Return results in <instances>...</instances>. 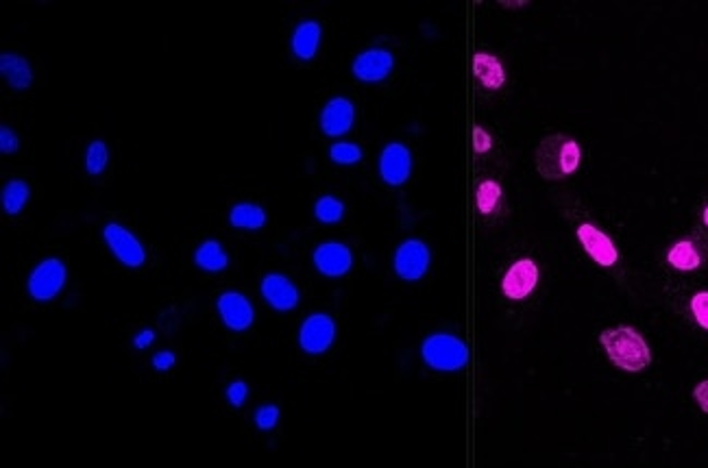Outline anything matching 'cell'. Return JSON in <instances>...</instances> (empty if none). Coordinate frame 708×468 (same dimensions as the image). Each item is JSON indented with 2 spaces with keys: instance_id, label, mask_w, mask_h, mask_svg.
<instances>
[{
  "instance_id": "cell-17",
  "label": "cell",
  "mask_w": 708,
  "mask_h": 468,
  "mask_svg": "<svg viewBox=\"0 0 708 468\" xmlns=\"http://www.w3.org/2000/svg\"><path fill=\"white\" fill-rule=\"evenodd\" d=\"M473 75L478 79L482 88L497 92L504 88L506 83V68L502 59L491 53H475L473 55Z\"/></svg>"
},
{
  "instance_id": "cell-36",
  "label": "cell",
  "mask_w": 708,
  "mask_h": 468,
  "mask_svg": "<svg viewBox=\"0 0 708 468\" xmlns=\"http://www.w3.org/2000/svg\"><path fill=\"white\" fill-rule=\"evenodd\" d=\"M702 223H704V227L708 229V205L702 209Z\"/></svg>"
},
{
  "instance_id": "cell-13",
  "label": "cell",
  "mask_w": 708,
  "mask_h": 468,
  "mask_svg": "<svg viewBox=\"0 0 708 468\" xmlns=\"http://www.w3.org/2000/svg\"><path fill=\"white\" fill-rule=\"evenodd\" d=\"M312 262L323 277L340 279L349 275V270L353 268V253L343 242H323L314 249Z\"/></svg>"
},
{
  "instance_id": "cell-12",
  "label": "cell",
  "mask_w": 708,
  "mask_h": 468,
  "mask_svg": "<svg viewBox=\"0 0 708 468\" xmlns=\"http://www.w3.org/2000/svg\"><path fill=\"white\" fill-rule=\"evenodd\" d=\"M216 312L229 331H247L255 323V307L242 292L229 290L216 299Z\"/></svg>"
},
{
  "instance_id": "cell-1",
  "label": "cell",
  "mask_w": 708,
  "mask_h": 468,
  "mask_svg": "<svg viewBox=\"0 0 708 468\" xmlns=\"http://www.w3.org/2000/svg\"><path fill=\"white\" fill-rule=\"evenodd\" d=\"M600 342L608 360L626 373H641L652 364L650 344L630 325H617L604 329Z\"/></svg>"
},
{
  "instance_id": "cell-14",
  "label": "cell",
  "mask_w": 708,
  "mask_h": 468,
  "mask_svg": "<svg viewBox=\"0 0 708 468\" xmlns=\"http://www.w3.org/2000/svg\"><path fill=\"white\" fill-rule=\"evenodd\" d=\"M319 125L327 138H343L356 125V105L347 96L329 98L321 109Z\"/></svg>"
},
{
  "instance_id": "cell-5",
  "label": "cell",
  "mask_w": 708,
  "mask_h": 468,
  "mask_svg": "<svg viewBox=\"0 0 708 468\" xmlns=\"http://www.w3.org/2000/svg\"><path fill=\"white\" fill-rule=\"evenodd\" d=\"M103 240L109 253H112L122 266L136 270L146 264V249L142 240L125 225L107 223L103 229Z\"/></svg>"
},
{
  "instance_id": "cell-3",
  "label": "cell",
  "mask_w": 708,
  "mask_h": 468,
  "mask_svg": "<svg viewBox=\"0 0 708 468\" xmlns=\"http://www.w3.org/2000/svg\"><path fill=\"white\" fill-rule=\"evenodd\" d=\"M423 362L438 373H458L471 360L465 340L451 334H432L421 344Z\"/></svg>"
},
{
  "instance_id": "cell-30",
  "label": "cell",
  "mask_w": 708,
  "mask_h": 468,
  "mask_svg": "<svg viewBox=\"0 0 708 468\" xmlns=\"http://www.w3.org/2000/svg\"><path fill=\"white\" fill-rule=\"evenodd\" d=\"M20 151V138L16 131L3 125L0 127V153L3 155H16Z\"/></svg>"
},
{
  "instance_id": "cell-31",
  "label": "cell",
  "mask_w": 708,
  "mask_h": 468,
  "mask_svg": "<svg viewBox=\"0 0 708 468\" xmlns=\"http://www.w3.org/2000/svg\"><path fill=\"white\" fill-rule=\"evenodd\" d=\"M493 149V138L491 133H488L484 127L475 125L473 127V151L478 155H484Z\"/></svg>"
},
{
  "instance_id": "cell-25",
  "label": "cell",
  "mask_w": 708,
  "mask_h": 468,
  "mask_svg": "<svg viewBox=\"0 0 708 468\" xmlns=\"http://www.w3.org/2000/svg\"><path fill=\"white\" fill-rule=\"evenodd\" d=\"M85 172L92 177H99L107 170L109 164V149L103 140H92L85 149Z\"/></svg>"
},
{
  "instance_id": "cell-20",
  "label": "cell",
  "mask_w": 708,
  "mask_h": 468,
  "mask_svg": "<svg viewBox=\"0 0 708 468\" xmlns=\"http://www.w3.org/2000/svg\"><path fill=\"white\" fill-rule=\"evenodd\" d=\"M702 262L700 246L693 240H678L667 251V264L674 270H680V273H693L702 266Z\"/></svg>"
},
{
  "instance_id": "cell-21",
  "label": "cell",
  "mask_w": 708,
  "mask_h": 468,
  "mask_svg": "<svg viewBox=\"0 0 708 468\" xmlns=\"http://www.w3.org/2000/svg\"><path fill=\"white\" fill-rule=\"evenodd\" d=\"M266 209L255 203H236L229 209V225L244 231H260L266 225Z\"/></svg>"
},
{
  "instance_id": "cell-35",
  "label": "cell",
  "mask_w": 708,
  "mask_h": 468,
  "mask_svg": "<svg viewBox=\"0 0 708 468\" xmlns=\"http://www.w3.org/2000/svg\"><path fill=\"white\" fill-rule=\"evenodd\" d=\"M499 5H502V7H526L528 3H526V0H521V3H499Z\"/></svg>"
},
{
  "instance_id": "cell-6",
  "label": "cell",
  "mask_w": 708,
  "mask_h": 468,
  "mask_svg": "<svg viewBox=\"0 0 708 468\" xmlns=\"http://www.w3.org/2000/svg\"><path fill=\"white\" fill-rule=\"evenodd\" d=\"M432 266V251L423 240L408 238L397 246L393 255V270L404 281H421Z\"/></svg>"
},
{
  "instance_id": "cell-22",
  "label": "cell",
  "mask_w": 708,
  "mask_h": 468,
  "mask_svg": "<svg viewBox=\"0 0 708 468\" xmlns=\"http://www.w3.org/2000/svg\"><path fill=\"white\" fill-rule=\"evenodd\" d=\"M29 201L31 188L24 179H9L3 186V192H0V205H3V212L11 218L22 214Z\"/></svg>"
},
{
  "instance_id": "cell-18",
  "label": "cell",
  "mask_w": 708,
  "mask_h": 468,
  "mask_svg": "<svg viewBox=\"0 0 708 468\" xmlns=\"http://www.w3.org/2000/svg\"><path fill=\"white\" fill-rule=\"evenodd\" d=\"M0 75H3L11 90L24 92L33 85V68L29 64V59L18 53L0 55Z\"/></svg>"
},
{
  "instance_id": "cell-27",
  "label": "cell",
  "mask_w": 708,
  "mask_h": 468,
  "mask_svg": "<svg viewBox=\"0 0 708 468\" xmlns=\"http://www.w3.org/2000/svg\"><path fill=\"white\" fill-rule=\"evenodd\" d=\"M279 416H282V410H279L275 403H264V405H260L258 410H255L253 423L260 431H273L279 423Z\"/></svg>"
},
{
  "instance_id": "cell-10",
  "label": "cell",
  "mask_w": 708,
  "mask_h": 468,
  "mask_svg": "<svg viewBox=\"0 0 708 468\" xmlns=\"http://www.w3.org/2000/svg\"><path fill=\"white\" fill-rule=\"evenodd\" d=\"M395 55L386 48H366L351 64V72L360 83H382L395 70Z\"/></svg>"
},
{
  "instance_id": "cell-7",
  "label": "cell",
  "mask_w": 708,
  "mask_h": 468,
  "mask_svg": "<svg viewBox=\"0 0 708 468\" xmlns=\"http://www.w3.org/2000/svg\"><path fill=\"white\" fill-rule=\"evenodd\" d=\"M334 342H336V320L329 314L316 312L310 314L301 323L299 347L303 353L323 355L334 347Z\"/></svg>"
},
{
  "instance_id": "cell-11",
  "label": "cell",
  "mask_w": 708,
  "mask_h": 468,
  "mask_svg": "<svg viewBox=\"0 0 708 468\" xmlns=\"http://www.w3.org/2000/svg\"><path fill=\"white\" fill-rule=\"evenodd\" d=\"M578 242L582 244L584 253H587L591 260L602 266V268H613L619 262V251L615 242L610 240L608 233H604L600 227H595L591 223H580L576 229Z\"/></svg>"
},
{
  "instance_id": "cell-8",
  "label": "cell",
  "mask_w": 708,
  "mask_h": 468,
  "mask_svg": "<svg viewBox=\"0 0 708 468\" xmlns=\"http://www.w3.org/2000/svg\"><path fill=\"white\" fill-rule=\"evenodd\" d=\"M414 159L412 151L404 142H388L382 153L380 162H377V172H380L382 181L390 188H401L406 186L408 179L412 177Z\"/></svg>"
},
{
  "instance_id": "cell-23",
  "label": "cell",
  "mask_w": 708,
  "mask_h": 468,
  "mask_svg": "<svg viewBox=\"0 0 708 468\" xmlns=\"http://www.w3.org/2000/svg\"><path fill=\"white\" fill-rule=\"evenodd\" d=\"M504 199V188L495 179H484L475 190V207L482 216H493Z\"/></svg>"
},
{
  "instance_id": "cell-29",
  "label": "cell",
  "mask_w": 708,
  "mask_h": 468,
  "mask_svg": "<svg viewBox=\"0 0 708 468\" xmlns=\"http://www.w3.org/2000/svg\"><path fill=\"white\" fill-rule=\"evenodd\" d=\"M691 314L702 329L708 331V292H695L691 297Z\"/></svg>"
},
{
  "instance_id": "cell-16",
  "label": "cell",
  "mask_w": 708,
  "mask_h": 468,
  "mask_svg": "<svg viewBox=\"0 0 708 468\" xmlns=\"http://www.w3.org/2000/svg\"><path fill=\"white\" fill-rule=\"evenodd\" d=\"M323 27L316 20H301L290 35V51L299 61H312L319 53Z\"/></svg>"
},
{
  "instance_id": "cell-2",
  "label": "cell",
  "mask_w": 708,
  "mask_h": 468,
  "mask_svg": "<svg viewBox=\"0 0 708 468\" xmlns=\"http://www.w3.org/2000/svg\"><path fill=\"white\" fill-rule=\"evenodd\" d=\"M536 172L545 181H563L580 168L582 151L580 144L567 133H552L536 146Z\"/></svg>"
},
{
  "instance_id": "cell-32",
  "label": "cell",
  "mask_w": 708,
  "mask_h": 468,
  "mask_svg": "<svg viewBox=\"0 0 708 468\" xmlns=\"http://www.w3.org/2000/svg\"><path fill=\"white\" fill-rule=\"evenodd\" d=\"M175 364H177V357L173 351H160L151 357V366L157 373H168Z\"/></svg>"
},
{
  "instance_id": "cell-19",
  "label": "cell",
  "mask_w": 708,
  "mask_h": 468,
  "mask_svg": "<svg viewBox=\"0 0 708 468\" xmlns=\"http://www.w3.org/2000/svg\"><path fill=\"white\" fill-rule=\"evenodd\" d=\"M194 266L203 273H225L229 266V255L225 251V246L218 240H205L197 246V251H194Z\"/></svg>"
},
{
  "instance_id": "cell-28",
  "label": "cell",
  "mask_w": 708,
  "mask_h": 468,
  "mask_svg": "<svg viewBox=\"0 0 708 468\" xmlns=\"http://www.w3.org/2000/svg\"><path fill=\"white\" fill-rule=\"evenodd\" d=\"M225 399H227V403L231 405V408L240 410L242 405L247 403V399H249V386H247V381H242V379L231 381V384L225 388Z\"/></svg>"
},
{
  "instance_id": "cell-24",
  "label": "cell",
  "mask_w": 708,
  "mask_h": 468,
  "mask_svg": "<svg viewBox=\"0 0 708 468\" xmlns=\"http://www.w3.org/2000/svg\"><path fill=\"white\" fill-rule=\"evenodd\" d=\"M345 212V203L332 194H325L314 203V218L319 220L321 225H338L340 220L345 218Z\"/></svg>"
},
{
  "instance_id": "cell-4",
  "label": "cell",
  "mask_w": 708,
  "mask_h": 468,
  "mask_svg": "<svg viewBox=\"0 0 708 468\" xmlns=\"http://www.w3.org/2000/svg\"><path fill=\"white\" fill-rule=\"evenodd\" d=\"M68 268L59 257H46L38 266L31 270L27 279V292L33 301L48 303L57 299L66 288Z\"/></svg>"
},
{
  "instance_id": "cell-26",
  "label": "cell",
  "mask_w": 708,
  "mask_h": 468,
  "mask_svg": "<svg viewBox=\"0 0 708 468\" xmlns=\"http://www.w3.org/2000/svg\"><path fill=\"white\" fill-rule=\"evenodd\" d=\"M364 151L356 142H336L329 146V159L338 166H356L362 162Z\"/></svg>"
},
{
  "instance_id": "cell-15",
  "label": "cell",
  "mask_w": 708,
  "mask_h": 468,
  "mask_svg": "<svg viewBox=\"0 0 708 468\" xmlns=\"http://www.w3.org/2000/svg\"><path fill=\"white\" fill-rule=\"evenodd\" d=\"M262 299L273 307L275 312H292L297 310L299 305V288L295 286V281L282 273H271L266 275L260 283Z\"/></svg>"
},
{
  "instance_id": "cell-33",
  "label": "cell",
  "mask_w": 708,
  "mask_h": 468,
  "mask_svg": "<svg viewBox=\"0 0 708 468\" xmlns=\"http://www.w3.org/2000/svg\"><path fill=\"white\" fill-rule=\"evenodd\" d=\"M153 342H155V331H153V329H142V331H138V334L133 336V340H131L133 349H138V351L149 349Z\"/></svg>"
},
{
  "instance_id": "cell-34",
  "label": "cell",
  "mask_w": 708,
  "mask_h": 468,
  "mask_svg": "<svg viewBox=\"0 0 708 468\" xmlns=\"http://www.w3.org/2000/svg\"><path fill=\"white\" fill-rule=\"evenodd\" d=\"M693 399H695V403L700 405V410L708 414V379L700 381V384L695 386V390H693Z\"/></svg>"
},
{
  "instance_id": "cell-9",
  "label": "cell",
  "mask_w": 708,
  "mask_h": 468,
  "mask_svg": "<svg viewBox=\"0 0 708 468\" xmlns=\"http://www.w3.org/2000/svg\"><path fill=\"white\" fill-rule=\"evenodd\" d=\"M539 279H541V270L536 266V262L530 260V257H521V260H517L506 270V275L502 279L504 297L510 301L528 299L536 290V286H539Z\"/></svg>"
}]
</instances>
